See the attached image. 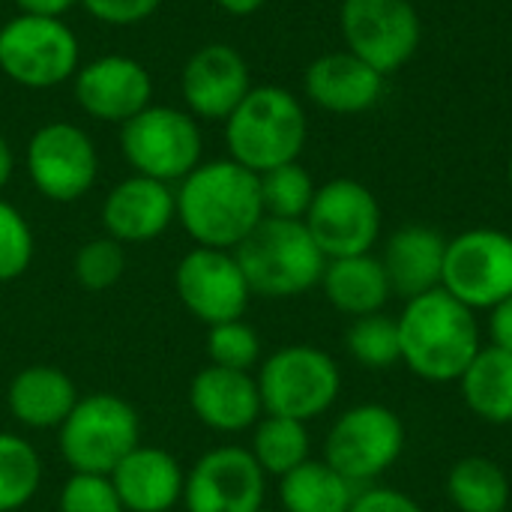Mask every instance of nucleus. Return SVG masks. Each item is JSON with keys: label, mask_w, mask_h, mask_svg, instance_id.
<instances>
[{"label": "nucleus", "mask_w": 512, "mask_h": 512, "mask_svg": "<svg viewBox=\"0 0 512 512\" xmlns=\"http://www.w3.org/2000/svg\"><path fill=\"white\" fill-rule=\"evenodd\" d=\"M174 201L186 234L207 249H237L264 219L261 180L234 159L198 165L183 177Z\"/></svg>", "instance_id": "nucleus-1"}, {"label": "nucleus", "mask_w": 512, "mask_h": 512, "mask_svg": "<svg viewBox=\"0 0 512 512\" xmlns=\"http://www.w3.org/2000/svg\"><path fill=\"white\" fill-rule=\"evenodd\" d=\"M399 345L414 375L426 381H456L480 354L474 312L444 288L420 294L408 300L399 318Z\"/></svg>", "instance_id": "nucleus-2"}, {"label": "nucleus", "mask_w": 512, "mask_h": 512, "mask_svg": "<svg viewBox=\"0 0 512 512\" xmlns=\"http://www.w3.org/2000/svg\"><path fill=\"white\" fill-rule=\"evenodd\" d=\"M231 159L255 174L297 162L306 144V111L285 87H252L225 120Z\"/></svg>", "instance_id": "nucleus-3"}, {"label": "nucleus", "mask_w": 512, "mask_h": 512, "mask_svg": "<svg viewBox=\"0 0 512 512\" xmlns=\"http://www.w3.org/2000/svg\"><path fill=\"white\" fill-rule=\"evenodd\" d=\"M234 258L249 282L252 294L261 297H297L321 282L327 258L312 240L303 219L264 216L252 234L234 249Z\"/></svg>", "instance_id": "nucleus-4"}, {"label": "nucleus", "mask_w": 512, "mask_h": 512, "mask_svg": "<svg viewBox=\"0 0 512 512\" xmlns=\"http://www.w3.org/2000/svg\"><path fill=\"white\" fill-rule=\"evenodd\" d=\"M57 444L72 471L108 477L141 444V420L120 396L93 393L63 420Z\"/></svg>", "instance_id": "nucleus-5"}, {"label": "nucleus", "mask_w": 512, "mask_h": 512, "mask_svg": "<svg viewBox=\"0 0 512 512\" xmlns=\"http://www.w3.org/2000/svg\"><path fill=\"white\" fill-rule=\"evenodd\" d=\"M339 369L330 354L312 345H288L279 348L258 375L261 405L273 417L288 420H315L321 417L339 396Z\"/></svg>", "instance_id": "nucleus-6"}, {"label": "nucleus", "mask_w": 512, "mask_h": 512, "mask_svg": "<svg viewBox=\"0 0 512 512\" xmlns=\"http://www.w3.org/2000/svg\"><path fill=\"white\" fill-rule=\"evenodd\" d=\"M120 147L141 177L171 183L183 180L198 168L201 132L189 114L177 108L147 105L144 111L123 123Z\"/></svg>", "instance_id": "nucleus-7"}, {"label": "nucleus", "mask_w": 512, "mask_h": 512, "mask_svg": "<svg viewBox=\"0 0 512 512\" xmlns=\"http://www.w3.org/2000/svg\"><path fill=\"white\" fill-rule=\"evenodd\" d=\"M339 27L348 51L381 75L402 69L423 36L411 0H342Z\"/></svg>", "instance_id": "nucleus-8"}, {"label": "nucleus", "mask_w": 512, "mask_h": 512, "mask_svg": "<svg viewBox=\"0 0 512 512\" xmlns=\"http://www.w3.org/2000/svg\"><path fill=\"white\" fill-rule=\"evenodd\" d=\"M0 69L24 87H54L78 69V39L60 18L18 15L0 30Z\"/></svg>", "instance_id": "nucleus-9"}, {"label": "nucleus", "mask_w": 512, "mask_h": 512, "mask_svg": "<svg viewBox=\"0 0 512 512\" xmlns=\"http://www.w3.org/2000/svg\"><path fill=\"white\" fill-rule=\"evenodd\" d=\"M441 288L468 309H495L512 294V237L474 228L447 243Z\"/></svg>", "instance_id": "nucleus-10"}, {"label": "nucleus", "mask_w": 512, "mask_h": 512, "mask_svg": "<svg viewBox=\"0 0 512 512\" xmlns=\"http://www.w3.org/2000/svg\"><path fill=\"white\" fill-rule=\"evenodd\" d=\"M306 228L324 258H351L366 255L381 231V207L357 180L339 177L315 189L312 207L306 213Z\"/></svg>", "instance_id": "nucleus-11"}, {"label": "nucleus", "mask_w": 512, "mask_h": 512, "mask_svg": "<svg viewBox=\"0 0 512 512\" xmlns=\"http://www.w3.org/2000/svg\"><path fill=\"white\" fill-rule=\"evenodd\" d=\"M405 447L399 417L384 405H360L336 420L327 435L324 462L351 483H369L384 474Z\"/></svg>", "instance_id": "nucleus-12"}, {"label": "nucleus", "mask_w": 512, "mask_h": 512, "mask_svg": "<svg viewBox=\"0 0 512 512\" xmlns=\"http://www.w3.org/2000/svg\"><path fill=\"white\" fill-rule=\"evenodd\" d=\"M174 285L180 303L207 327L240 321L252 297L237 258L225 249L207 246H198L180 258Z\"/></svg>", "instance_id": "nucleus-13"}, {"label": "nucleus", "mask_w": 512, "mask_h": 512, "mask_svg": "<svg viewBox=\"0 0 512 512\" xmlns=\"http://www.w3.org/2000/svg\"><path fill=\"white\" fill-rule=\"evenodd\" d=\"M27 171L33 186L51 201H78L99 174V156L84 129L48 123L27 144Z\"/></svg>", "instance_id": "nucleus-14"}, {"label": "nucleus", "mask_w": 512, "mask_h": 512, "mask_svg": "<svg viewBox=\"0 0 512 512\" xmlns=\"http://www.w3.org/2000/svg\"><path fill=\"white\" fill-rule=\"evenodd\" d=\"M183 501L189 512H261L264 471L249 450L216 447L189 471Z\"/></svg>", "instance_id": "nucleus-15"}, {"label": "nucleus", "mask_w": 512, "mask_h": 512, "mask_svg": "<svg viewBox=\"0 0 512 512\" xmlns=\"http://www.w3.org/2000/svg\"><path fill=\"white\" fill-rule=\"evenodd\" d=\"M153 81L147 69L123 54H108L87 63L75 75L78 105L105 123H126L150 105Z\"/></svg>", "instance_id": "nucleus-16"}, {"label": "nucleus", "mask_w": 512, "mask_h": 512, "mask_svg": "<svg viewBox=\"0 0 512 512\" xmlns=\"http://www.w3.org/2000/svg\"><path fill=\"white\" fill-rule=\"evenodd\" d=\"M180 84L186 105L204 120H228L252 90L246 60L222 42L198 48L183 66Z\"/></svg>", "instance_id": "nucleus-17"}, {"label": "nucleus", "mask_w": 512, "mask_h": 512, "mask_svg": "<svg viewBox=\"0 0 512 512\" xmlns=\"http://www.w3.org/2000/svg\"><path fill=\"white\" fill-rule=\"evenodd\" d=\"M177 216L168 183L153 177H129L117 183L102 204V225L117 243H147L159 237Z\"/></svg>", "instance_id": "nucleus-18"}, {"label": "nucleus", "mask_w": 512, "mask_h": 512, "mask_svg": "<svg viewBox=\"0 0 512 512\" xmlns=\"http://www.w3.org/2000/svg\"><path fill=\"white\" fill-rule=\"evenodd\" d=\"M384 78L378 69H372L366 60H360L351 51H330L309 63L303 87L309 99L333 114H360L369 111L381 93Z\"/></svg>", "instance_id": "nucleus-19"}, {"label": "nucleus", "mask_w": 512, "mask_h": 512, "mask_svg": "<svg viewBox=\"0 0 512 512\" xmlns=\"http://www.w3.org/2000/svg\"><path fill=\"white\" fill-rule=\"evenodd\" d=\"M189 405L195 417L213 432H243L261 417L258 381L249 372H234L222 366H207L192 378Z\"/></svg>", "instance_id": "nucleus-20"}, {"label": "nucleus", "mask_w": 512, "mask_h": 512, "mask_svg": "<svg viewBox=\"0 0 512 512\" xmlns=\"http://www.w3.org/2000/svg\"><path fill=\"white\" fill-rule=\"evenodd\" d=\"M108 477L126 512H168L186 486L180 462L168 450L141 444Z\"/></svg>", "instance_id": "nucleus-21"}, {"label": "nucleus", "mask_w": 512, "mask_h": 512, "mask_svg": "<svg viewBox=\"0 0 512 512\" xmlns=\"http://www.w3.org/2000/svg\"><path fill=\"white\" fill-rule=\"evenodd\" d=\"M444 255L447 240L426 225L399 228L384 249V273L390 279V291L414 300L441 288L444 279Z\"/></svg>", "instance_id": "nucleus-22"}, {"label": "nucleus", "mask_w": 512, "mask_h": 512, "mask_svg": "<svg viewBox=\"0 0 512 512\" xmlns=\"http://www.w3.org/2000/svg\"><path fill=\"white\" fill-rule=\"evenodd\" d=\"M6 402L21 426L60 429L78 405V387L57 366H27L12 378Z\"/></svg>", "instance_id": "nucleus-23"}, {"label": "nucleus", "mask_w": 512, "mask_h": 512, "mask_svg": "<svg viewBox=\"0 0 512 512\" xmlns=\"http://www.w3.org/2000/svg\"><path fill=\"white\" fill-rule=\"evenodd\" d=\"M324 294L327 300L354 318L381 312V306L390 297V279L384 273V264L378 258L366 255H351V258H333L324 267Z\"/></svg>", "instance_id": "nucleus-24"}, {"label": "nucleus", "mask_w": 512, "mask_h": 512, "mask_svg": "<svg viewBox=\"0 0 512 512\" xmlns=\"http://www.w3.org/2000/svg\"><path fill=\"white\" fill-rule=\"evenodd\" d=\"M462 393L468 408L489 423H512V351L480 348L465 369Z\"/></svg>", "instance_id": "nucleus-25"}, {"label": "nucleus", "mask_w": 512, "mask_h": 512, "mask_svg": "<svg viewBox=\"0 0 512 512\" xmlns=\"http://www.w3.org/2000/svg\"><path fill=\"white\" fill-rule=\"evenodd\" d=\"M357 495V483L345 480L327 462L312 459L285 474L279 486L285 512H348Z\"/></svg>", "instance_id": "nucleus-26"}, {"label": "nucleus", "mask_w": 512, "mask_h": 512, "mask_svg": "<svg viewBox=\"0 0 512 512\" xmlns=\"http://www.w3.org/2000/svg\"><path fill=\"white\" fill-rule=\"evenodd\" d=\"M447 489L462 512H504L510 501V483L504 471L483 456L462 459L450 471Z\"/></svg>", "instance_id": "nucleus-27"}, {"label": "nucleus", "mask_w": 512, "mask_h": 512, "mask_svg": "<svg viewBox=\"0 0 512 512\" xmlns=\"http://www.w3.org/2000/svg\"><path fill=\"white\" fill-rule=\"evenodd\" d=\"M252 456L264 474L285 477L309 459V432L300 420L270 414L255 429Z\"/></svg>", "instance_id": "nucleus-28"}, {"label": "nucleus", "mask_w": 512, "mask_h": 512, "mask_svg": "<svg viewBox=\"0 0 512 512\" xmlns=\"http://www.w3.org/2000/svg\"><path fill=\"white\" fill-rule=\"evenodd\" d=\"M42 480L36 450L9 432H0V512L21 510L30 504Z\"/></svg>", "instance_id": "nucleus-29"}, {"label": "nucleus", "mask_w": 512, "mask_h": 512, "mask_svg": "<svg viewBox=\"0 0 512 512\" xmlns=\"http://www.w3.org/2000/svg\"><path fill=\"white\" fill-rule=\"evenodd\" d=\"M261 180V204L264 216L273 219H306L312 198H315V183L309 171L297 162L279 165L273 171L258 174Z\"/></svg>", "instance_id": "nucleus-30"}, {"label": "nucleus", "mask_w": 512, "mask_h": 512, "mask_svg": "<svg viewBox=\"0 0 512 512\" xmlns=\"http://www.w3.org/2000/svg\"><path fill=\"white\" fill-rule=\"evenodd\" d=\"M348 348L357 363L369 369H387L396 360H402L399 345V321L381 312L363 315L348 330Z\"/></svg>", "instance_id": "nucleus-31"}, {"label": "nucleus", "mask_w": 512, "mask_h": 512, "mask_svg": "<svg viewBox=\"0 0 512 512\" xmlns=\"http://www.w3.org/2000/svg\"><path fill=\"white\" fill-rule=\"evenodd\" d=\"M207 357H210V366L249 372L261 357L258 333L249 324H243V318L216 324L207 333Z\"/></svg>", "instance_id": "nucleus-32"}, {"label": "nucleus", "mask_w": 512, "mask_h": 512, "mask_svg": "<svg viewBox=\"0 0 512 512\" xmlns=\"http://www.w3.org/2000/svg\"><path fill=\"white\" fill-rule=\"evenodd\" d=\"M123 270H126V252L123 243H117L114 237L87 240L75 255V279L87 291H108L111 285L120 282Z\"/></svg>", "instance_id": "nucleus-33"}, {"label": "nucleus", "mask_w": 512, "mask_h": 512, "mask_svg": "<svg viewBox=\"0 0 512 512\" xmlns=\"http://www.w3.org/2000/svg\"><path fill=\"white\" fill-rule=\"evenodd\" d=\"M33 261V234L24 216L0 198V282L24 276Z\"/></svg>", "instance_id": "nucleus-34"}, {"label": "nucleus", "mask_w": 512, "mask_h": 512, "mask_svg": "<svg viewBox=\"0 0 512 512\" xmlns=\"http://www.w3.org/2000/svg\"><path fill=\"white\" fill-rule=\"evenodd\" d=\"M57 507L60 512H126L111 486V477L78 471H72V477L63 483Z\"/></svg>", "instance_id": "nucleus-35"}, {"label": "nucleus", "mask_w": 512, "mask_h": 512, "mask_svg": "<svg viewBox=\"0 0 512 512\" xmlns=\"http://www.w3.org/2000/svg\"><path fill=\"white\" fill-rule=\"evenodd\" d=\"M84 9L105 24H117V27H129L138 24L144 18H150L162 0H81Z\"/></svg>", "instance_id": "nucleus-36"}, {"label": "nucleus", "mask_w": 512, "mask_h": 512, "mask_svg": "<svg viewBox=\"0 0 512 512\" xmlns=\"http://www.w3.org/2000/svg\"><path fill=\"white\" fill-rule=\"evenodd\" d=\"M348 512H423L408 495L396 489H363Z\"/></svg>", "instance_id": "nucleus-37"}, {"label": "nucleus", "mask_w": 512, "mask_h": 512, "mask_svg": "<svg viewBox=\"0 0 512 512\" xmlns=\"http://www.w3.org/2000/svg\"><path fill=\"white\" fill-rule=\"evenodd\" d=\"M492 339L498 348L512 351V294L492 309Z\"/></svg>", "instance_id": "nucleus-38"}, {"label": "nucleus", "mask_w": 512, "mask_h": 512, "mask_svg": "<svg viewBox=\"0 0 512 512\" xmlns=\"http://www.w3.org/2000/svg\"><path fill=\"white\" fill-rule=\"evenodd\" d=\"M21 15H36V18H60L66 9H72L78 0H15Z\"/></svg>", "instance_id": "nucleus-39"}, {"label": "nucleus", "mask_w": 512, "mask_h": 512, "mask_svg": "<svg viewBox=\"0 0 512 512\" xmlns=\"http://www.w3.org/2000/svg\"><path fill=\"white\" fill-rule=\"evenodd\" d=\"M216 3L231 15H252L264 6V0H216Z\"/></svg>", "instance_id": "nucleus-40"}, {"label": "nucleus", "mask_w": 512, "mask_h": 512, "mask_svg": "<svg viewBox=\"0 0 512 512\" xmlns=\"http://www.w3.org/2000/svg\"><path fill=\"white\" fill-rule=\"evenodd\" d=\"M12 165H15V159H12V150H9L6 138L0 135V189L9 183V177H12Z\"/></svg>", "instance_id": "nucleus-41"}, {"label": "nucleus", "mask_w": 512, "mask_h": 512, "mask_svg": "<svg viewBox=\"0 0 512 512\" xmlns=\"http://www.w3.org/2000/svg\"><path fill=\"white\" fill-rule=\"evenodd\" d=\"M507 174H510V183H512V156H510V168H507Z\"/></svg>", "instance_id": "nucleus-42"}, {"label": "nucleus", "mask_w": 512, "mask_h": 512, "mask_svg": "<svg viewBox=\"0 0 512 512\" xmlns=\"http://www.w3.org/2000/svg\"><path fill=\"white\" fill-rule=\"evenodd\" d=\"M261 512H273V510H261Z\"/></svg>", "instance_id": "nucleus-43"}, {"label": "nucleus", "mask_w": 512, "mask_h": 512, "mask_svg": "<svg viewBox=\"0 0 512 512\" xmlns=\"http://www.w3.org/2000/svg\"><path fill=\"white\" fill-rule=\"evenodd\" d=\"M0 30H3V24H0Z\"/></svg>", "instance_id": "nucleus-44"}]
</instances>
